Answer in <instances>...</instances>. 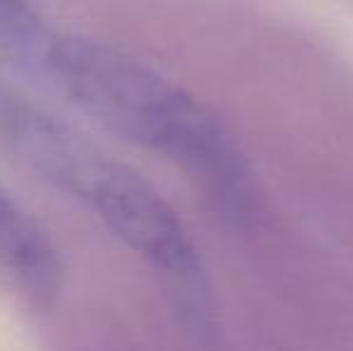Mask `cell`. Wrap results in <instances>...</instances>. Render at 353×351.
<instances>
[{
    "label": "cell",
    "mask_w": 353,
    "mask_h": 351,
    "mask_svg": "<svg viewBox=\"0 0 353 351\" xmlns=\"http://www.w3.org/2000/svg\"><path fill=\"white\" fill-rule=\"evenodd\" d=\"M41 72L113 135L176 161L214 188H241V157L216 116L130 53L99 39L53 32Z\"/></svg>",
    "instance_id": "obj_1"
},
{
    "label": "cell",
    "mask_w": 353,
    "mask_h": 351,
    "mask_svg": "<svg viewBox=\"0 0 353 351\" xmlns=\"http://www.w3.org/2000/svg\"><path fill=\"white\" fill-rule=\"evenodd\" d=\"M87 207L125 248L173 279L200 274V258L178 212L140 171L113 159Z\"/></svg>",
    "instance_id": "obj_2"
},
{
    "label": "cell",
    "mask_w": 353,
    "mask_h": 351,
    "mask_svg": "<svg viewBox=\"0 0 353 351\" xmlns=\"http://www.w3.org/2000/svg\"><path fill=\"white\" fill-rule=\"evenodd\" d=\"M63 260L39 221L0 183V279L39 305L63 286Z\"/></svg>",
    "instance_id": "obj_3"
}]
</instances>
